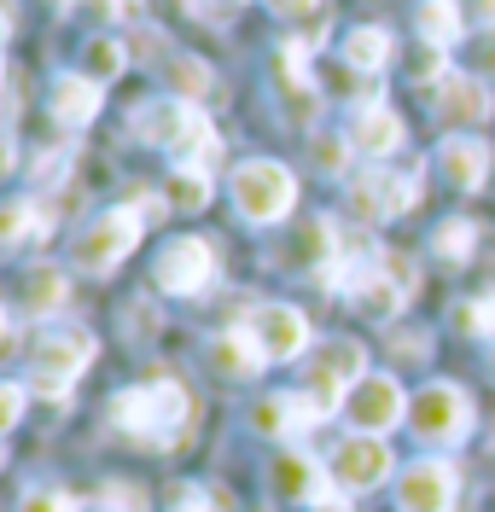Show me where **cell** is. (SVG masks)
<instances>
[{
	"mask_svg": "<svg viewBox=\"0 0 495 512\" xmlns=\"http://www.w3.org/2000/svg\"><path fill=\"white\" fill-rule=\"evenodd\" d=\"M41 227H47V210H35V198H12L6 216H0V245H24Z\"/></svg>",
	"mask_w": 495,
	"mask_h": 512,
	"instance_id": "cell-25",
	"label": "cell"
},
{
	"mask_svg": "<svg viewBox=\"0 0 495 512\" xmlns=\"http://www.w3.org/2000/svg\"><path fill=\"white\" fill-rule=\"evenodd\" d=\"M431 245H437V256H449V262H466V256L478 251V227L466 222V216H449V222L431 233Z\"/></svg>",
	"mask_w": 495,
	"mask_h": 512,
	"instance_id": "cell-27",
	"label": "cell"
},
{
	"mask_svg": "<svg viewBox=\"0 0 495 512\" xmlns=\"http://www.w3.org/2000/svg\"><path fill=\"white\" fill-rule=\"evenodd\" d=\"M53 117L65 128H88L99 117V82L94 76H59L53 82Z\"/></svg>",
	"mask_w": 495,
	"mask_h": 512,
	"instance_id": "cell-20",
	"label": "cell"
},
{
	"mask_svg": "<svg viewBox=\"0 0 495 512\" xmlns=\"http://www.w3.org/2000/svg\"><path fill=\"white\" fill-rule=\"evenodd\" d=\"M175 512H210V489L181 483V489H175Z\"/></svg>",
	"mask_w": 495,
	"mask_h": 512,
	"instance_id": "cell-33",
	"label": "cell"
},
{
	"mask_svg": "<svg viewBox=\"0 0 495 512\" xmlns=\"http://www.w3.org/2000/svg\"><path fill=\"white\" fill-rule=\"evenodd\" d=\"M344 419L362 431V437H385L391 425L408 419V396H402V384L391 373H367L350 396H344Z\"/></svg>",
	"mask_w": 495,
	"mask_h": 512,
	"instance_id": "cell-8",
	"label": "cell"
},
{
	"mask_svg": "<svg viewBox=\"0 0 495 512\" xmlns=\"http://www.w3.org/2000/svg\"><path fill=\"white\" fill-rule=\"evenodd\" d=\"M490 88H484V76H443L437 82V117L449 128H478V123H490Z\"/></svg>",
	"mask_w": 495,
	"mask_h": 512,
	"instance_id": "cell-15",
	"label": "cell"
},
{
	"mask_svg": "<svg viewBox=\"0 0 495 512\" xmlns=\"http://www.w3.org/2000/svg\"><path fill=\"white\" fill-rule=\"evenodd\" d=\"M490 344H495V315H490Z\"/></svg>",
	"mask_w": 495,
	"mask_h": 512,
	"instance_id": "cell-39",
	"label": "cell"
},
{
	"mask_svg": "<svg viewBox=\"0 0 495 512\" xmlns=\"http://www.w3.org/2000/svg\"><path fill=\"white\" fill-rule=\"evenodd\" d=\"M140 233H146V222L134 216L129 204L99 210L94 222L76 233V268H88V274H111V268H117V262L140 245Z\"/></svg>",
	"mask_w": 495,
	"mask_h": 512,
	"instance_id": "cell-6",
	"label": "cell"
},
{
	"mask_svg": "<svg viewBox=\"0 0 495 512\" xmlns=\"http://www.w3.org/2000/svg\"><path fill=\"white\" fill-rule=\"evenodd\" d=\"M129 128L146 140V146L169 152L175 163H193V169H204V163L222 152L210 117L198 111L193 99H152V105H140V111L129 117Z\"/></svg>",
	"mask_w": 495,
	"mask_h": 512,
	"instance_id": "cell-2",
	"label": "cell"
},
{
	"mask_svg": "<svg viewBox=\"0 0 495 512\" xmlns=\"http://www.w3.org/2000/svg\"><path fill=\"white\" fill-rule=\"evenodd\" d=\"M391 478V448L385 437H350V443L332 448V483L338 489H379V483Z\"/></svg>",
	"mask_w": 495,
	"mask_h": 512,
	"instance_id": "cell-12",
	"label": "cell"
},
{
	"mask_svg": "<svg viewBox=\"0 0 495 512\" xmlns=\"http://www.w3.org/2000/svg\"><path fill=\"white\" fill-rule=\"evenodd\" d=\"M408 425H414V437H426V443H461L466 431H472V402H466V390L455 384H426L420 396H414V408H408Z\"/></svg>",
	"mask_w": 495,
	"mask_h": 512,
	"instance_id": "cell-7",
	"label": "cell"
},
{
	"mask_svg": "<svg viewBox=\"0 0 495 512\" xmlns=\"http://www.w3.org/2000/svg\"><path fill=\"white\" fill-rule=\"evenodd\" d=\"M82 76H94V82H111V76H123V64H129V53H123V41L117 35H99V41H88V53H82Z\"/></svg>",
	"mask_w": 495,
	"mask_h": 512,
	"instance_id": "cell-26",
	"label": "cell"
},
{
	"mask_svg": "<svg viewBox=\"0 0 495 512\" xmlns=\"http://www.w3.org/2000/svg\"><path fill=\"white\" fill-rule=\"evenodd\" d=\"M362 379H367L362 344H356V338H327V344L315 350V361H309V373H303V396H309L321 414H332V408H344V396Z\"/></svg>",
	"mask_w": 495,
	"mask_h": 512,
	"instance_id": "cell-4",
	"label": "cell"
},
{
	"mask_svg": "<svg viewBox=\"0 0 495 512\" xmlns=\"http://www.w3.org/2000/svg\"><path fill=\"white\" fill-rule=\"evenodd\" d=\"M18 512H76V495L70 489H53V483H35V489H24Z\"/></svg>",
	"mask_w": 495,
	"mask_h": 512,
	"instance_id": "cell-28",
	"label": "cell"
},
{
	"mask_svg": "<svg viewBox=\"0 0 495 512\" xmlns=\"http://www.w3.org/2000/svg\"><path fill=\"white\" fill-rule=\"evenodd\" d=\"M251 419H257V431H263V437H297V431L321 425L327 414H321V408H315L303 390H286V396H263Z\"/></svg>",
	"mask_w": 495,
	"mask_h": 512,
	"instance_id": "cell-16",
	"label": "cell"
},
{
	"mask_svg": "<svg viewBox=\"0 0 495 512\" xmlns=\"http://www.w3.org/2000/svg\"><path fill=\"white\" fill-rule=\"evenodd\" d=\"M245 332L257 338V350H263L268 361H297V355L309 350V320H303V309H292V303H257V309L245 315Z\"/></svg>",
	"mask_w": 495,
	"mask_h": 512,
	"instance_id": "cell-10",
	"label": "cell"
},
{
	"mask_svg": "<svg viewBox=\"0 0 495 512\" xmlns=\"http://www.w3.org/2000/svg\"><path fill=\"white\" fill-rule=\"evenodd\" d=\"M99 507L105 512H146V489H134V483H105V489H99Z\"/></svg>",
	"mask_w": 495,
	"mask_h": 512,
	"instance_id": "cell-30",
	"label": "cell"
},
{
	"mask_svg": "<svg viewBox=\"0 0 495 512\" xmlns=\"http://www.w3.org/2000/svg\"><path fill=\"white\" fill-rule=\"evenodd\" d=\"M315 512H350V507H344V501H321Z\"/></svg>",
	"mask_w": 495,
	"mask_h": 512,
	"instance_id": "cell-38",
	"label": "cell"
},
{
	"mask_svg": "<svg viewBox=\"0 0 495 512\" xmlns=\"http://www.w3.org/2000/svg\"><path fill=\"white\" fill-rule=\"evenodd\" d=\"M268 6H274L280 18H315V12H321V0H268Z\"/></svg>",
	"mask_w": 495,
	"mask_h": 512,
	"instance_id": "cell-37",
	"label": "cell"
},
{
	"mask_svg": "<svg viewBox=\"0 0 495 512\" xmlns=\"http://www.w3.org/2000/svg\"><path fill=\"white\" fill-rule=\"evenodd\" d=\"M233 204H239L245 222H257V227L286 222L292 204H297V175L286 169V163H274V158L239 163V169H233Z\"/></svg>",
	"mask_w": 495,
	"mask_h": 512,
	"instance_id": "cell-3",
	"label": "cell"
},
{
	"mask_svg": "<svg viewBox=\"0 0 495 512\" xmlns=\"http://www.w3.org/2000/svg\"><path fill=\"white\" fill-rule=\"evenodd\" d=\"M169 82L181 88V99H193V105H198V94L210 88V70H204L198 59H175V64H169Z\"/></svg>",
	"mask_w": 495,
	"mask_h": 512,
	"instance_id": "cell-29",
	"label": "cell"
},
{
	"mask_svg": "<svg viewBox=\"0 0 495 512\" xmlns=\"http://www.w3.org/2000/svg\"><path fill=\"white\" fill-rule=\"evenodd\" d=\"M210 204V175L204 169H193V163H175V175H169V210H187V216H198Z\"/></svg>",
	"mask_w": 495,
	"mask_h": 512,
	"instance_id": "cell-24",
	"label": "cell"
},
{
	"mask_svg": "<svg viewBox=\"0 0 495 512\" xmlns=\"http://www.w3.org/2000/svg\"><path fill=\"white\" fill-rule=\"evenodd\" d=\"M472 59H478V70L484 76H495V24L484 35H478V47H472Z\"/></svg>",
	"mask_w": 495,
	"mask_h": 512,
	"instance_id": "cell-35",
	"label": "cell"
},
{
	"mask_svg": "<svg viewBox=\"0 0 495 512\" xmlns=\"http://www.w3.org/2000/svg\"><path fill=\"white\" fill-rule=\"evenodd\" d=\"M65 309V274L59 268H30L18 286V315H53Z\"/></svg>",
	"mask_w": 495,
	"mask_h": 512,
	"instance_id": "cell-22",
	"label": "cell"
},
{
	"mask_svg": "<svg viewBox=\"0 0 495 512\" xmlns=\"http://www.w3.org/2000/svg\"><path fill=\"white\" fill-rule=\"evenodd\" d=\"M362 158L373 163H391V152H402V117H396L391 105H356V117H350V134H344Z\"/></svg>",
	"mask_w": 495,
	"mask_h": 512,
	"instance_id": "cell-14",
	"label": "cell"
},
{
	"mask_svg": "<svg viewBox=\"0 0 495 512\" xmlns=\"http://www.w3.org/2000/svg\"><path fill=\"white\" fill-rule=\"evenodd\" d=\"M274 489H280V501H309V507L332 501V478L309 454H280L274 460Z\"/></svg>",
	"mask_w": 495,
	"mask_h": 512,
	"instance_id": "cell-18",
	"label": "cell"
},
{
	"mask_svg": "<svg viewBox=\"0 0 495 512\" xmlns=\"http://www.w3.org/2000/svg\"><path fill=\"white\" fill-rule=\"evenodd\" d=\"M24 419V384H0V425L12 431Z\"/></svg>",
	"mask_w": 495,
	"mask_h": 512,
	"instance_id": "cell-32",
	"label": "cell"
},
{
	"mask_svg": "<svg viewBox=\"0 0 495 512\" xmlns=\"http://www.w3.org/2000/svg\"><path fill=\"white\" fill-rule=\"evenodd\" d=\"M414 24L426 35V47H455L466 35V12H461V0H420Z\"/></svg>",
	"mask_w": 495,
	"mask_h": 512,
	"instance_id": "cell-21",
	"label": "cell"
},
{
	"mask_svg": "<svg viewBox=\"0 0 495 512\" xmlns=\"http://www.w3.org/2000/svg\"><path fill=\"white\" fill-rule=\"evenodd\" d=\"M396 507L402 512H449L455 507V466L449 460H414L396 478Z\"/></svg>",
	"mask_w": 495,
	"mask_h": 512,
	"instance_id": "cell-13",
	"label": "cell"
},
{
	"mask_svg": "<svg viewBox=\"0 0 495 512\" xmlns=\"http://www.w3.org/2000/svg\"><path fill=\"white\" fill-rule=\"evenodd\" d=\"M350 198L362 204L373 222H391V216H408V210L420 204V175H414V169H385V163H373L362 181L350 187Z\"/></svg>",
	"mask_w": 495,
	"mask_h": 512,
	"instance_id": "cell-11",
	"label": "cell"
},
{
	"mask_svg": "<svg viewBox=\"0 0 495 512\" xmlns=\"http://www.w3.org/2000/svg\"><path fill=\"white\" fill-rule=\"evenodd\" d=\"M94 367V338L82 326H59V332H41V344L30 350V373H35V390H53L65 396L70 384Z\"/></svg>",
	"mask_w": 495,
	"mask_h": 512,
	"instance_id": "cell-5",
	"label": "cell"
},
{
	"mask_svg": "<svg viewBox=\"0 0 495 512\" xmlns=\"http://www.w3.org/2000/svg\"><path fill=\"white\" fill-rule=\"evenodd\" d=\"M437 163H443L449 187H461V192H478L484 181H490V146L472 140V134H449L443 152H437Z\"/></svg>",
	"mask_w": 495,
	"mask_h": 512,
	"instance_id": "cell-17",
	"label": "cell"
},
{
	"mask_svg": "<svg viewBox=\"0 0 495 512\" xmlns=\"http://www.w3.org/2000/svg\"><path fill=\"white\" fill-rule=\"evenodd\" d=\"M129 210L140 216V222H158V216H164V204H158L152 192H129Z\"/></svg>",
	"mask_w": 495,
	"mask_h": 512,
	"instance_id": "cell-36",
	"label": "cell"
},
{
	"mask_svg": "<svg viewBox=\"0 0 495 512\" xmlns=\"http://www.w3.org/2000/svg\"><path fill=\"white\" fill-rule=\"evenodd\" d=\"M344 64H350V70H373V76H379V70H385V64H391V30H379V24H362V30H350L344 35Z\"/></svg>",
	"mask_w": 495,
	"mask_h": 512,
	"instance_id": "cell-23",
	"label": "cell"
},
{
	"mask_svg": "<svg viewBox=\"0 0 495 512\" xmlns=\"http://www.w3.org/2000/svg\"><path fill=\"white\" fill-rule=\"evenodd\" d=\"M350 152H356L350 140H315V163H321L327 175H344V169H350Z\"/></svg>",
	"mask_w": 495,
	"mask_h": 512,
	"instance_id": "cell-31",
	"label": "cell"
},
{
	"mask_svg": "<svg viewBox=\"0 0 495 512\" xmlns=\"http://www.w3.org/2000/svg\"><path fill=\"white\" fill-rule=\"evenodd\" d=\"M210 367H216L222 379H257L268 367V355L257 350V338L239 326V332H222V338L210 344Z\"/></svg>",
	"mask_w": 495,
	"mask_h": 512,
	"instance_id": "cell-19",
	"label": "cell"
},
{
	"mask_svg": "<svg viewBox=\"0 0 495 512\" xmlns=\"http://www.w3.org/2000/svg\"><path fill=\"white\" fill-rule=\"evenodd\" d=\"M152 280H158V291H169V297H198V291L216 280V251H210V239H175V245H164L158 262H152Z\"/></svg>",
	"mask_w": 495,
	"mask_h": 512,
	"instance_id": "cell-9",
	"label": "cell"
},
{
	"mask_svg": "<svg viewBox=\"0 0 495 512\" xmlns=\"http://www.w3.org/2000/svg\"><path fill=\"white\" fill-rule=\"evenodd\" d=\"M111 419H117V431H129L134 443L175 448L187 437V425H193V396H187V384H175V379L134 384V390H123L111 402Z\"/></svg>",
	"mask_w": 495,
	"mask_h": 512,
	"instance_id": "cell-1",
	"label": "cell"
},
{
	"mask_svg": "<svg viewBox=\"0 0 495 512\" xmlns=\"http://www.w3.org/2000/svg\"><path fill=\"white\" fill-rule=\"evenodd\" d=\"M245 0H193V12L198 18H210V24H222V18H233Z\"/></svg>",
	"mask_w": 495,
	"mask_h": 512,
	"instance_id": "cell-34",
	"label": "cell"
}]
</instances>
